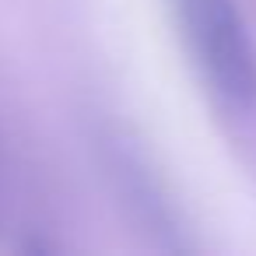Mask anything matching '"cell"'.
Masks as SVG:
<instances>
[{
  "mask_svg": "<svg viewBox=\"0 0 256 256\" xmlns=\"http://www.w3.org/2000/svg\"><path fill=\"white\" fill-rule=\"evenodd\" d=\"M207 84L235 109L256 106V50L235 0H172Z\"/></svg>",
  "mask_w": 256,
  "mask_h": 256,
  "instance_id": "cell-1",
  "label": "cell"
}]
</instances>
